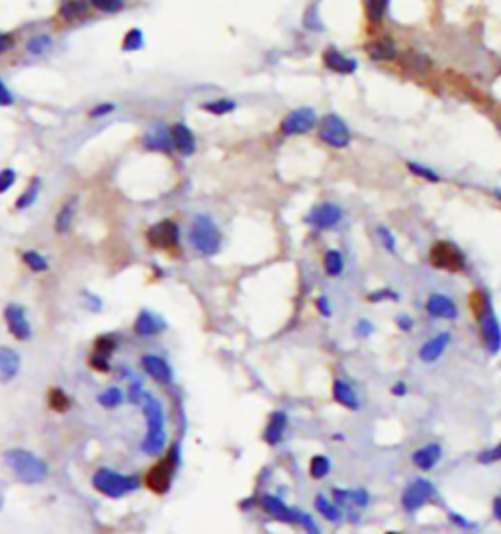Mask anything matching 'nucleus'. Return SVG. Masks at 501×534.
I'll return each mask as SVG.
<instances>
[{"label":"nucleus","mask_w":501,"mask_h":534,"mask_svg":"<svg viewBox=\"0 0 501 534\" xmlns=\"http://www.w3.org/2000/svg\"><path fill=\"white\" fill-rule=\"evenodd\" d=\"M139 406L143 409L145 415V425H147V433L141 440V450L147 456H159L165 450L167 445V433H165V409L161 406L157 397H153L151 394H143Z\"/></svg>","instance_id":"1"},{"label":"nucleus","mask_w":501,"mask_h":534,"mask_svg":"<svg viewBox=\"0 0 501 534\" xmlns=\"http://www.w3.org/2000/svg\"><path fill=\"white\" fill-rule=\"evenodd\" d=\"M4 462L22 484H43L50 475L48 462L40 456L34 454L31 450H26V448H8L4 452Z\"/></svg>","instance_id":"2"},{"label":"nucleus","mask_w":501,"mask_h":534,"mask_svg":"<svg viewBox=\"0 0 501 534\" xmlns=\"http://www.w3.org/2000/svg\"><path fill=\"white\" fill-rule=\"evenodd\" d=\"M470 307L476 319H478V327H480L484 345H486V348L490 350L491 355H495L501 348V327L498 317H495V311L491 309L486 296L480 294V292H476L472 296Z\"/></svg>","instance_id":"3"},{"label":"nucleus","mask_w":501,"mask_h":534,"mask_svg":"<svg viewBox=\"0 0 501 534\" xmlns=\"http://www.w3.org/2000/svg\"><path fill=\"white\" fill-rule=\"evenodd\" d=\"M190 245L196 249L202 257H214L222 249V231L217 229L214 219L208 216H196L190 223Z\"/></svg>","instance_id":"4"},{"label":"nucleus","mask_w":501,"mask_h":534,"mask_svg":"<svg viewBox=\"0 0 501 534\" xmlns=\"http://www.w3.org/2000/svg\"><path fill=\"white\" fill-rule=\"evenodd\" d=\"M92 485L99 494L106 495L110 499H119L124 495L136 491L139 487L138 477L128 474H119L110 468H100L96 474L92 475Z\"/></svg>","instance_id":"5"},{"label":"nucleus","mask_w":501,"mask_h":534,"mask_svg":"<svg viewBox=\"0 0 501 534\" xmlns=\"http://www.w3.org/2000/svg\"><path fill=\"white\" fill-rule=\"evenodd\" d=\"M319 139L325 145L333 149H347L353 141V133L349 126L337 114H327L319 121Z\"/></svg>","instance_id":"6"},{"label":"nucleus","mask_w":501,"mask_h":534,"mask_svg":"<svg viewBox=\"0 0 501 534\" xmlns=\"http://www.w3.org/2000/svg\"><path fill=\"white\" fill-rule=\"evenodd\" d=\"M429 260L435 268H441L446 272H460L466 268V257L460 249L446 241H439L431 247Z\"/></svg>","instance_id":"7"},{"label":"nucleus","mask_w":501,"mask_h":534,"mask_svg":"<svg viewBox=\"0 0 501 534\" xmlns=\"http://www.w3.org/2000/svg\"><path fill=\"white\" fill-rule=\"evenodd\" d=\"M175 468H177V448H173L165 460H161L145 474V484H147L149 489L155 491V494H167L170 482H173Z\"/></svg>","instance_id":"8"},{"label":"nucleus","mask_w":501,"mask_h":534,"mask_svg":"<svg viewBox=\"0 0 501 534\" xmlns=\"http://www.w3.org/2000/svg\"><path fill=\"white\" fill-rule=\"evenodd\" d=\"M435 495H437V489H435V485L431 482H427V480H415L412 484L405 487V491L402 495V505L405 511H419L423 505H427L429 501L435 499Z\"/></svg>","instance_id":"9"},{"label":"nucleus","mask_w":501,"mask_h":534,"mask_svg":"<svg viewBox=\"0 0 501 534\" xmlns=\"http://www.w3.org/2000/svg\"><path fill=\"white\" fill-rule=\"evenodd\" d=\"M317 126V114L312 108H298L290 112L280 121V131L284 135H304Z\"/></svg>","instance_id":"10"},{"label":"nucleus","mask_w":501,"mask_h":534,"mask_svg":"<svg viewBox=\"0 0 501 534\" xmlns=\"http://www.w3.org/2000/svg\"><path fill=\"white\" fill-rule=\"evenodd\" d=\"M4 321H6L10 335L16 341H30L31 335H34V327L28 319V313L18 304H8L4 307Z\"/></svg>","instance_id":"11"},{"label":"nucleus","mask_w":501,"mask_h":534,"mask_svg":"<svg viewBox=\"0 0 501 534\" xmlns=\"http://www.w3.org/2000/svg\"><path fill=\"white\" fill-rule=\"evenodd\" d=\"M343 208L339 204H335V202H321V204H317L310 212V216L305 218V221L317 229H333L343 221Z\"/></svg>","instance_id":"12"},{"label":"nucleus","mask_w":501,"mask_h":534,"mask_svg":"<svg viewBox=\"0 0 501 534\" xmlns=\"http://www.w3.org/2000/svg\"><path fill=\"white\" fill-rule=\"evenodd\" d=\"M180 231L173 219H163L147 231V241L157 249H173L178 245Z\"/></svg>","instance_id":"13"},{"label":"nucleus","mask_w":501,"mask_h":534,"mask_svg":"<svg viewBox=\"0 0 501 534\" xmlns=\"http://www.w3.org/2000/svg\"><path fill=\"white\" fill-rule=\"evenodd\" d=\"M141 368L145 370V374L149 378H153L157 384H170L175 372L163 356L157 355H145L141 358Z\"/></svg>","instance_id":"14"},{"label":"nucleus","mask_w":501,"mask_h":534,"mask_svg":"<svg viewBox=\"0 0 501 534\" xmlns=\"http://www.w3.org/2000/svg\"><path fill=\"white\" fill-rule=\"evenodd\" d=\"M261 507L270 519L275 521H280V523H298V511L296 509H290L288 505L276 497V495H263L261 499Z\"/></svg>","instance_id":"15"},{"label":"nucleus","mask_w":501,"mask_h":534,"mask_svg":"<svg viewBox=\"0 0 501 534\" xmlns=\"http://www.w3.org/2000/svg\"><path fill=\"white\" fill-rule=\"evenodd\" d=\"M425 309L427 313L435 319H446V321H452L458 317V307L452 302L451 297L444 296V294H431L425 302Z\"/></svg>","instance_id":"16"},{"label":"nucleus","mask_w":501,"mask_h":534,"mask_svg":"<svg viewBox=\"0 0 501 534\" xmlns=\"http://www.w3.org/2000/svg\"><path fill=\"white\" fill-rule=\"evenodd\" d=\"M366 55L370 57L376 63H390L398 57V50H395V41L390 38V36H382V38H376V40L368 41L366 43Z\"/></svg>","instance_id":"17"},{"label":"nucleus","mask_w":501,"mask_h":534,"mask_svg":"<svg viewBox=\"0 0 501 534\" xmlns=\"http://www.w3.org/2000/svg\"><path fill=\"white\" fill-rule=\"evenodd\" d=\"M324 65L329 71L337 73V75H353L354 71L358 69V63L353 57L344 55V53L335 50V47H329V50L324 51Z\"/></svg>","instance_id":"18"},{"label":"nucleus","mask_w":501,"mask_h":534,"mask_svg":"<svg viewBox=\"0 0 501 534\" xmlns=\"http://www.w3.org/2000/svg\"><path fill=\"white\" fill-rule=\"evenodd\" d=\"M22 358L10 346H0V382L6 384L20 374Z\"/></svg>","instance_id":"19"},{"label":"nucleus","mask_w":501,"mask_h":534,"mask_svg":"<svg viewBox=\"0 0 501 534\" xmlns=\"http://www.w3.org/2000/svg\"><path fill=\"white\" fill-rule=\"evenodd\" d=\"M143 147L149 149V151H165V153H170L175 149V143H173V135L165 126H153L145 133L143 138Z\"/></svg>","instance_id":"20"},{"label":"nucleus","mask_w":501,"mask_h":534,"mask_svg":"<svg viewBox=\"0 0 501 534\" xmlns=\"http://www.w3.org/2000/svg\"><path fill=\"white\" fill-rule=\"evenodd\" d=\"M441 446L437 445V443H431V445L421 446V448H417L412 456V462L415 464V468H419L423 472H429L433 470L435 466L439 464V460H441Z\"/></svg>","instance_id":"21"},{"label":"nucleus","mask_w":501,"mask_h":534,"mask_svg":"<svg viewBox=\"0 0 501 534\" xmlns=\"http://www.w3.org/2000/svg\"><path fill=\"white\" fill-rule=\"evenodd\" d=\"M165 321L161 319L159 316H155L153 311H149V309H143V311H139L138 319H136V333L139 336H155L159 335L163 329H165Z\"/></svg>","instance_id":"22"},{"label":"nucleus","mask_w":501,"mask_h":534,"mask_svg":"<svg viewBox=\"0 0 501 534\" xmlns=\"http://www.w3.org/2000/svg\"><path fill=\"white\" fill-rule=\"evenodd\" d=\"M449 343H451V333H439V335H435L419 348V358H421L423 362H435V360H439V358L444 355Z\"/></svg>","instance_id":"23"},{"label":"nucleus","mask_w":501,"mask_h":534,"mask_svg":"<svg viewBox=\"0 0 501 534\" xmlns=\"http://www.w3.org/2000/svg\"><path fill=\"white\" fill-rule=\"evenodd\" d=\"M170 135H173L175 149H177L180 155L190 157V155L196 151V139H194V133H192L190 128L184 126V124H177V126H173V128H170Z\"/></svg>","instance_id":"24"},{"label":"nucleus","mask_w":501,"mask_h":534,"mask_svg":"<svg viewBox=\"0 0 501 534\" xmlns=\"http://www.w3.org/2000/svg\"><path fill=\"white\" fill-rule=\"evenodd\" d=\"M333 399L339 406H343L344 409H351V411H356L358 406H361L358 403V396H356L353 386L349 382L341 380V378H337L333 382Z\"/></svg>","instance_id":"25"},{"label":"nucleus","mask_w":501,"mask_h":534,"mask_svg":"<svg viewBox=\"0 0 501 534\" xmlns=\"http://www.w3.org/2000/svg\"><path fill=\"white\" fill-rule=\"evenodd\" d=\"M286 427H288V417H286L284 411H275L268 425L265 429V440L266 445L276 446L282 438H284Z\"/></svg>","instance_id":"26"},{"label":"nucleus","mask_w":501,"mask_h":534,"mask_svg":"<svg viewBox=\"0 0 501 534\" xmlns=\"http://www.w3.org/2000/svg\"><path fill=\"white\" fill-rule=\"evenodd\" d=\"M90 10V4L87 0H65L59 6V16L63 20L73 22L87 16Z\"/></svg>","instance_id":"27"},{"label":"nucleus","mask_w":501,"mask_h":534,"mask_svg":"<svg viewBox=\"0 0 501 534\" xmlns=\"http://www.w3.org/2000/svg\"><path fill=\"white\" fill-rule=\"evenodd\" d=\"M390 2L392 0H364V14H366V20L370 24H380V22L386 18L388 14V8H390Z\"/></svg>","instance_id":"28"},{"label":"nucleus","mask_w":501,"mask_h":534,"mask_svg":"<svg viewBox=\"0 0 501 534\" xmlns=\"http://www.w3.org/2000/svg\"><path fill=\"white\" fill-rule=\"evenodd\" d=\"M315 509L319 511V514L327 519L329 523H341L343 519V513H341V507L335 503V501H329L324 495H317L315 497Z\"/></svg>","instance_id":"29"},{"label":"nucleus","mask_w":501,"mask_h":534,"mask_svg":"<svg viewBox=\"0 0 501 534\" xmlns=\"http://www.w3.org/2000/svg\"><path fill=\"white\" fill-rule=\"evenodd\" d=\"M75 212H77V202H67V204L61 206L57 216H55V231L57 233H61V235L69 233L73 219H75Z\"/></svg>","instance_id":"30"},{"label":"nucleus","mask_w":501,"mask_h":534,"mask_svg":"<svg viewBox=\"0 0 501 534\" xmlns=\"http://www.w3.org/2000/svg\"><path fill=\"white\" fill-rule=\"evenodd\" d=\"M324 268L327 276H331V278L341 276L344 268V258L343 255H341V251H337V249H329V251L324 255Z\"/></svg>","instance_id":"31"},{"label":"nucleus","mask_w":501,"mask_h":534,"mask_svg":"<svg viewBox=\"0 0 501 534\" xmlns=\"http://www.w3.org/2000/svg\"><path fill=\"white\" fill-rule=\"evenodd\" d=\"M405 167H407V170L412 172L413 177L423 178V180H427V182H441V175L435 172V168L427 167V165L415 163V161H407Z\"/></svg>","instance_id":"32"},{"label":"nucleus","mask_w":501,"mask_h":534,"mask_svg":"<svg viewBox=\"0 0 501 534\" xmlns=\"http://www.w3.org/2000/svg\"><path fill=\"white\" fill-rule=\"evenodd\" d=\"M99 403L106 409H116L124 403V394L118 386H110L99 396Z\"/></svg>","instance_id":"33"},{"label":"nucleus","mask_w":501,"mask_h":534,"mask_svg":"<svg viewBox=\"0 0 501 534\" xmlns=\"http://www.w3.org/2000/svg\"><path fill=\"white\" fill-rule=\"evenodd\" d=\"M329 470H331V462L327 456L317 454L310 460V475L314 480H324L325 475L329 474Z\"/></svg>","instance_id":"34"},{"label":"nucleus","mask_w":501,"mask_h":534,"mask_svg":"<svg viewBox=\"0 0 501 534\" xmlns=\"http://www.w3.org/2000/svg\"><path fill=\"white\" fill-rule=\"evenodd\" d=\"M22 260H24V265L34 270V272H45L50 265H48V258L40 255L38 251H26L24 255H22Z\"/></svg>","instance_id":"35"},{"label":"nucleus","mask_w":501,"mask_h":534,"mask_svg":"<svg viewBox=\"0 0 501 534\" xmlns=\"http://www.w3.org/2000/svg\"><path fill=\"white\" fill-rule=\"evenodd\" d=\"M50 406L51 409H55L57 413H65L71 407V399L63 390L55 387V390H51L50 392Z\"/></svg>","instance_id":"36"},{"label":"nucleus","mask_w":501,"mask_h":534,"mask_svg":"<svg viewBox=\"0 0 501 534\" xmlns=\"http://www.w3.org/2000/svg\"><path fill=\"white\" fill-rule=\"evenodd\" d=\"M235 102L233 100H214V102H206L202 108L210 112V114H216V116H224L227 112H233L235 110Z\"/></svg>","instance_id":"37"},{"label":"nucleus","mask_w":501,"mask_h":534,"mask_svg":"<svg viewBox=\"0 0 501 534\" xmlns=\"http://www.w3.org/2000/svg\"><path fill=\"white\" fill-rule=\"evenodd\" d=\"M38 196H40V180H34V182L30 184V188L26 190L20 198H18V202H16V208L18 209L30 208L31 204L38 200Z\"/></svg>","instance_id":"38"},{"label":"nucleus","mask_w":501,"mask_h":534,"mask_svg":"<svg viewBox=\"0 0 501 534\" xmlns=\"http://www.w3.org/2000/svg\"><path fill=\"white\" fill-rule=\"evenodd\" d=\"M114 350H116V341L112 336H100L99 341H96V345H94V353L92 355L110 360V356H112Z\"/></svg>","instance_id":"39"},{"label":"nucleus","mask_w":501,"mask_h":534,"mask_svg":"<svg viewBox=\"0 0 501 534\" xmlns=\"http://www.w3.org/2000/svg\"><path fill=\"white\" fill-rule=\"evenodd\" d=\"M51 38L50 36H36V38H31L28 41V45H26V50L30 51L31 55H43L45 51L51 50Z\"/></svg>","instance_id":"40"},{"label":"nucleus","mask_w":501,"mask_h":534,"mask_svg":"<svg viewBox=\"0 0 501 534\" xmlns=\"http://www.w3.org/2000/svg\"><path fill=\"white\" fill-rule=\"evenodd\" d=\"M139 47H143V34L141 30H131L128 31L126 40H124V50L126 51H136Z\"/></svg>","instance_id":"41"},{"label":"nucleus","mask_w":501,"mask_h":534,"mask_svg":"<svg viewBox=\"0 0 501 534\" xmlns=\"http://www.w3.org/2000/svg\"><path fill=\"white\" fill-rule=\"evenodd\" d=\"M478 462H480V464H495V462H501V440L493 446V448H490V450H484V452L478 456Z\"/></svg>","instance_id":"42"},{"label":"nucleus","mask_w":501,"mask_h":534,"mask_svg":"<svg viewBox=\"0 0 501 534\" xmlns=\"http://www.w3.org/2000/svg\"><path fill=\"white\" fill-rule=\"evenodd\" d=\"M90 4L94 8H99V10L114 14V12H118L124 6V0H90Z\"/></svg>","instance_id":"43"},{"label":"nucleus","mask_w":501,"mask_h":534,"mask_svg":"<svg viewBox=\"0 0 501 534\" xmlns=\"http://www.w3.org/2000/svg\"><path fill=\"white\" fill-rule=\"evenodd\" d=\"M298 523L302 524V528H304L307 534H321L319 531V526L315 524V521L310 517L307 513H302V511H298Z\"/></svg>","instance_id":"44"},{"label":"nucleus","mask_w":501,"mask_h":534,"mask_svg":"<svg viewBox=\"0 0 501 534\" xmlns=\"http://www.w3.org/2000/svg\"><path fill=\"white\" fill-rule=\"evenodd\" d=\"M376 233H378V237L382 241L384 249H386L388 253H393V251H395V239H393L392 231L386 228H378L376 229Z\"/></svg>","instance_id":"45"},{"label":"nucleus","mask_w":501,"mask_h":534,"mask_svg":"<svg viewBox=\"0 0 501 534\" xmlns=\"http://www.w3.org/2000/svg\"><path fill=\"white\" fill-rule=\"evenodd\" d=\"M368 501H370V495L366 489H351V505L363 509L368 505Z\"/></svg>","instance_id":"46"},{"label":"nucleus","mask_w":501,"mask_h":534,"mask_svg":"<svg viewBox=\"0 0 501 534\" xmlns=\"http://www.w3.org/2000/svg\"><path fill=\"white\" fill-rule=\"evenodd\" d=\"M16 182V172L12 168H4L0 170V194L6 192L8 188H12V184Z\"/></svg>","instance_id":"47"},{"label":"nucleus","mask_w":501,"mask_h":534,"mask_svg":"<svg viewBox=\"0 0 501 534\" xmlns=\"http://www.w3.org/2000/svg\"><path fill=\"white\" fill-rule=\"evenodd\" d=\"M368 299H370V302H382V299H398V294H395V292H392V290H378V292L368 294Z\"/></svg>","instance_id":"48"},{"label":"nucleus","mask_w":501,"mask_h":534,"mask_svg":"<svg viewBox=\"0 0 501 534\" xmlns=\"http://www.w3.org/2000/svg\"><path fill=\"white\" fill-rule=\"evenodd\" d=\"M90 366L94 368V370H99V372H110V360L106 358H100V356H90Z\"/></svg>","instance_id":"49"},{"label":"nucleus","mask_w":501,"mask_h":534,"mask_svg":"<svg viewBox=\"0 0 501 534\" xmlns=\"http://www.w3.org/2000/svg\"><path fill=\"white\" fill-rule=\"evenodd\" d=\"M116 106L114 104H100L94 110H90V118H100V116H106L110 112H114Z\"/></svg>","instance_id":"50"},{"label":"nucleus","mask_w":501,"mask_h":534,"mask_svg":"<svg viewBox=\"0 0 501 534\" xmlns=\"http://www.w3.org/2000/svg\"><path fill=\"white\" fill-rule=\"evenodd\" d=\"M14 38L12 36H8V34H0V55L2 53H6V51H10L14 50Z\"/></svg>","instance_id":"51"},{"label":"nucleus","mask_w":501,"mask_h":534,"mask_svg":"<svg viewBox=\"0 0 501 534\" xmlns=\"http://www.w3.org/2000/svg\"><path fill=\"white\" fill-rule=\"evenodd\" d=\"M315 306H317V309H319V313H321V316H325V317L331 316V306H329V299H327L325 296L317 297Z\"/></svg>","instance_id":"52"},{"label":"nucleus","mask_w":501,"mask_h":534,"mask_svg":"<svg viewBox=\"0 0 501 534\" xmlns=\"http://www.w3.org/2000/svg\"><path fill=\"white\" fill-rule=\"evenodd\" d=\"M372 331H374L372 323H370V321H366V319H363V321L356 325V335L358 336H368Z\"/></svg>","instance_id":"53"},{"label":"nucleus","mask_w":501,"mask_h":534,"mask_svg":"<svg viewBox=\"0 0 501 534\" xmlns=\"http://www.w3.org/2000/svg\"><path fill=\"white\" fill-rule=\"evenodd\" d=\"M395 323H398V327H400L402 331H412L413 329V319L409 316H400L395 319Z\"/></svg>","instance_id":"54"},{"label":"nucleus","mask_w":501,"mask_h":534,"mask_svg":"<svg viewBox=\"0 0 501 534\" xmlns=\"http://www.w3.org/2000/svg\"><path fill=\"white\" fill-rule=\"evenodd\" d=\"M0 104H2V106H8V104H12V94L8 92V89L2 84V80H0Z\"/></svg>","instance_id":"55"},{"label":"nucleus","mask_w":501,"mask_h":534,"mask_svg":"<svg viewBox=\"0 0 501 534\" xmlns=\"http://www.w3.org/2000/svg\"><path fill=\"white\" fill-rule=\"evenodd\" d=\"M392 394L395 397H403L407 394V386H405V382H395L392 387Z\"/></svg>","instance_id":"56"},{"label":"nucleus","mask_w":501,"mask_h":534,"mask_svg":"<svg viewBox=\"0 0 501 534\" xmlns=\"http://www.w3.org/2000/svg\"><path fill=\"white\" fill-rule=\"evenodd\" d=\"M451 521L454 524H458V526H462V528H470V526H474L472 523H468L464 517H460V514H456V513H451Z\"/></svg>","instance_id":"57"},{"label":"nucleus","mask_w":501,"mask_h":534,"mask_svg":"<svg viewBox=\"0 0 501 534\" xmlns=\"http://www.w3.org/2000/svg\"><path fill=\"white\" fill-rule=\"evenodd\" d=\"M493 513H495V517L501 521V497H498V499L493 501Z\"/></svg>","instance_id":"58"},{"label":"nucleus","mask_w":501,"mask_h":534,"mask_svg":"<svg viewBox=\"0 0 501 534\" xmlns=\"http://www.w3.org/2000/svg\"><path fill=\"white\" fill-rule=\"evenodd\" d=\"M384 534H400V533H384Z\"/></svg>","instance_id":"59"}]
</instances>
